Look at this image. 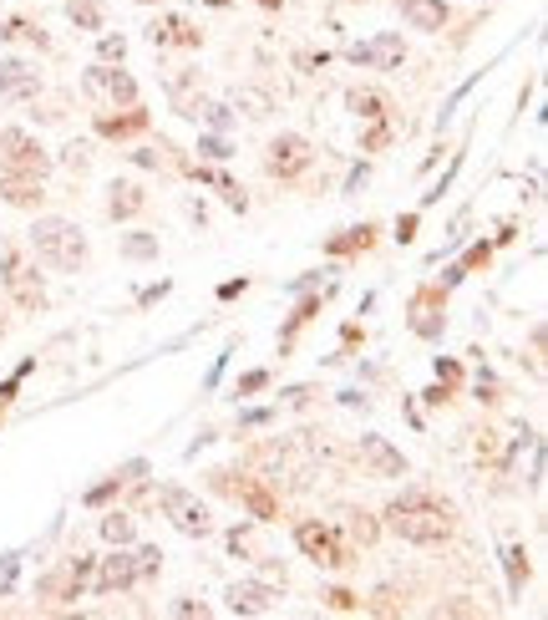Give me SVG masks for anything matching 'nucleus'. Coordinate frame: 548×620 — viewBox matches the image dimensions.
<instances>
[{"instance_id": "2eb2a0df", "label": "nucleus", "mask_w": 548, "mask_h": 620, "mask_svg": "<svg viewBox=\"0 0 548 620\" xmlns=\"http://www.w3.org/2000/svg\"><path fill=\"white\" fill-rule=\"evenodd\" d=\"M234 107H244L249 117H269L274 112V97H269L264 87H239L234 92Z\"/></svg>"}, {"instance_id": "423d86ee", "label": "nucleus", "mask_w": 548, "mask_h": 620, "mask_svg": "<svg viewBox=\"0 0 548 620\" xmlns=\"http://www.w3.org/2000/svg\"><path fill=\"white\" fill-rule=\"evenodd\" d=\"M0 275H5V285L15 290V300H21L26 310H41V305H46V290H41V280H31L36 270H26V265H21L15 255L0 259Z\"/></svg>"}, {"instance_id": "a878e982", "label": "nucleus", "mask_w": 548, "mask_h": 620, "mask_svg": "<svg viewBox=\"0 0 548 620\" xmlns=\"http://www.w3.org/2000/svg\"><path fill=\"white\" fill-rule=\"evenodd\" d=\"M366 179H370V173H366V163H361V169L345 179V194H361V189H366Z\"/></svg>"}, {"instance_id": "393cba45", "label": "nucleus", "mask_w": 548, "mask_h": 620, "mask_svg": "<svg viewBox=\"0 0 548 620\" xmlns=\"http://www.w3.org/2000/svg\"><path fill=\"white\" fill-rule=\"evenodd\" d=\"M117 483H122V479L102 483V489H91V493H87V504H107V499H112V493H117Z\"/></svg>"}, {"instance_id": "bb28decb", "label": "nucleus", "mask_w": 548, "mask_h": 620, "mask_svg": "<svg viewBox=\"0 0 548 620\" xmlns=\"http://www.w3.org/2000/svg\"><path fill=\"white\" fill-rule=\"evenodd\" d=\"M411 229H417V214H407V219L396 224V239H401V245H407V239H411Z\"/></svg>"}, {"instance_id": "aec40b11", "label": "nucleus", "mask_w": 548, "mask_h": 620, "mask_svg": "<svg viewBox=\"0 0 548 620\" xmlns=\"http://www.w3.org/2000/svg\"><path fill=\"white\" fill-rule=\"evenodd\" d=\"M102 534H107L112 544H132V534H138V529H132L128 514H107V518H102Z\"/></svg>"}, {"instance_id": "20e7f679", "label": "nucleus", "mask_w": 548, "mask_h": 620, "mask_svg": "<svg viewBox=\"0 0 548 620\" xmlns=\"http://www.w3.org/2000/svg\"><path fill=\"white\" fill-rule=\"evenodd\" d=\"M0 169L5 173H31V179H41L46 173V153H41L36 142L26 138V132H0Z\"/></svg>"}, {"instance_id": "f3484780", "label": "nucleus", "mask_w": 548, "mask_h": 620, "mask_svg": "<svg viewBox=\"0 0 548 620\" xmlns=\"http://www.w3.org/2000/svg\"><path fill=\"white\" fill-rule=\"evenodd\" d=\"M503 559H508V590L518 595L523 580H528V555H523V544H508V549H503Z\"/></svg>"}, {"instance_id": "1a4fd4ad", "label": "nucleus", "mask_w": 548, "mask_h": 620, "mask_svg": "<svg viewBox=\"0 0 548 620\" xmlns=\"http://www.w3.org/2000/svg\"><path fill=\"white\" fill-rule=\"evenodd\" d=\"M361 458H366V468L376 479H401V473H407V458L386 438H361Z\"/></svg>"}, {"instance_id": "c756f323", "label": "nucleus", "mask_w": 548, "mask_h": 620, "mask_svg": "<svg viewBox=\"0 0 548 620\" xmlns=\"http://www.w3.org/2000/svg\"><path fill=\"white\" fill-rule=\"evenodd\" d=\"M259 5H280V0H259Z\"/></svg>"}, {"instance_id": "39448f33", "label": "nucleus", "mask_w": 548, "mask_h": 620, "mask_svg": "<svg viewBox=\"0 0 548 620\" xmlns=\"http://www.w3.org/2000/svg\"><path fill=\"white\" fill-rule=\"evenodd\" d=\"M345 56H351L356 66H381V72H391V66L407 62V41L396 36V31H381L376 41H356Z\"/></svg>"}, {"instance_id": "b1692460", "label": "nucleus", "mask_w": 548, "mask_h": 620, "mask_svg": "<svg viewBox=\"0 0 548 620\" xmlns=\"http://www.w3.org/2000/svg\"><path fill=\"white\" fill-rule=\"evenodd\" d=\"M122 52H128V46H122V36H107V41H102V62H122Z\"/></svg>"}, {"instance_id": "0eeeda50", "label": "nucleus", "mask_w": 548, "mask_h": 620, "mask_svg": "<svg viewBox=\"0 0 548 620\" xmlns=\"http://www.w3.org/2000/svg\"><path fill=\"white\" fill-rule=\"evenodd\" d=\"M294 544L305 549L315 565H325V569H335V565H345V555H341V544L331 539V529H320V524H300L294 529Z\"/></svg>"}, {"instance_id": "9d476101", "label": "nucleus", "mask_w": 548, "mask_h": 620, "mask_svg": "<svg viewBox=\"0 0 548 620\" xmlns=\"http://www.w3.org/2000/svg\"><path fill=\"white\" fill-rule=\"evenodd\" d=\"M274 600H280V595L269 590V585H255V580L229 585V610H234V615H269Z\"/></svg>"}, {"instance_id": "9b49d317", "label": "nucleus", "mask_w": 548, "mask_h": 620, "mask_svg": "<svg viewBox=\"0 0 548 620\" xmlns=\"http://www.w3.org/2000/svg\"><path fill=\"white\" fill-rule=\"evenodd\" d=\"M41 92V77H36V66L26 62H0V97H36Z\"/></svg>"}, {"instance_id": "cd10ccee", "label": "nucleus", "mask_w": 548, "mask_h": 620, "mask_svg": "<svg viewBox=\"0 0 548 620\" xmlns=\"http://www.w3.org/2000/svg\"><path fill=\"white\" fill-rule=\"evenodd\" d=\"M437 376H442V382H447V387H452V382H457V366H452V362H437Z\"/></svg>"}, {"instance_id": "412c9836", "label": "nucleus", "mask_w": 548, "mask_h": 620, "mask_svg": "<svg viewBox=\"0 0 548 620\" xmlns=\"http://www.w3.org/2000/svg\"><path fill=\"white\" fill-rule=\"evenodd\" d=\"M122 255H128V259H153L158 239H153V234H132V239H122Z\"/></svg>"}, {"instance_id": "f257e3e1", "label": "nucleus", "mask_w": 548, "mask_h": 620, "mask_svg": "<svg viewBox=\"0 0 548 620\" xmlns=\"http://www.w3.org/2000/svg\"><path fill=\"white\" fill-rule=\"evenodd\" d=\"M386 524H391L401 539H411V544H437V539H447V509L442 504H432L427 493H401L391 509H386Z\"/></svg>"}, {"instance_id": "5701e85b", "label": "nucleus", "mask_w": 548, "mask_h": 620, "mask_svg": "<svg viewBox=\"0 0 548 620\" xmlns=\"http://www.w3.org/2000/svg\"><path fill=\"white\" fill-rule=\"evenodd\" d=\"M269 382V372H249V376H239V397H249V392H259Z\"/></svg>"}, {"instance_id": "f03ea898", "label": "nucleus", "mask_w": 548, "mask_h": 620, "mask_svg": "<svg viewBox=\"0 0 548 620\" xmlns=\"http://www.w3.org/2000/svg\"><path fill=\"white\" fill-rule=\"evenodd\" d=\"M31 245H36V255L46 259V265H56V270H82V259H87V239H82L77 224H66V219H36Z\"/></svg>"}, {"instance_id": "7c9ffc66", "label": "nucleus", "mask_w": 548, "mask_h": 620, "mask_svg": "<svg viewBox=\"0 0 548 620\" xmlns=\"http://www.w3.org/2000/svg\"><path fill=\"white\" fill-rule=\"evenodd\" d=\"M208 5H229V0H208Z\"/></svg>"}, {"instance_id": "ddd939ff", "label": "nucleus", "mask_w": 548, "mask_h": 620, "mask_svg": "<svg viewBox=\"0 0 548 620\" xmlns=\"http://www.w3.org/2000/svg\"><path fill=\"white\" fill-rule=\"evenodd\" d=\"M401 15H407L411 31H442L447 26V5L442 0H396Z\"/></svg>"}, {"instance_id": "7ed1b4c3", "label": "nucleus", "mask_w": 548, "mask_h": 620, "mask_svg": "<svg viewBox=\"0 0 548 620\" xmlns=\"http://www.w3.org/2000/svg\"><path fill=\"white\" fill-rule=\"evenodd\" d=\"M158 504H163V514L173 518V529H178V534H188V539H204V534H208V509L198 504L188 489L168 483V489H158Z\"/></svg>"}, {"instance_id": "c85d7f7f", "label": "nucleus", "mask_w": 548, "mask_h": 620, "mask_svg": "<svg viewBox=\"0 0 548 620\" xmlns=\"http://www.w3.org/2000/svg\"><path fill=\"white\" fill-rule=\"evenodd\" d=\"M204 153H208V158H229V148H224L218 138H208V142H204Z\"/></svg>"}, {"instance_id": "4468645a", "label": "nucleus", "mask_w": 548, "mask_h": 620, "mask_svg": "<svg viewBox=\"0 0 548 620\" xmlns=\"http://www.w3.org/2000/svg\"><path fill=\"white\" fill-rule=\"evenodd\" d=\"M132 580H138V565H132V555H112V559H102L97 590H102V595H112V590H128Z\"/></svg>"}, {"instance_id": "4be33fe9", "label": "nucleus", "mask_w": 548, "mask_h": 620, "mask_svg": "<svg viewBox=\"0 0 548 620\" xmlns=\"http://www.w3.org/2000/svg\"><path fill=\"white\" fill-rule=\"evenodd\" d=\"M132 565H138V575H153V569L163 565V555H158L153 544H148V549H138V555H132Z\"/></svg>"}, {"instance_id": "6e6552de", "label": "nucleus", "mask_w": 548, "mask_h": 620, "mask_svg": "<svg viewBox=\"0 0 548 620\" xmlns=\"http://www.w3.org/2000/svg\"><path fill=\"white\" fill-rule=\"evenodd\" d=\"M310 163V142L300 132H284V138L269 142V173H300Z\"/></svg>"}, {"instance_id": "dca6fc26", "label": "nucleus", "mask_w": 548, "mask_h": 620, "mask_svg": "<svg viewBox=\"0 0 548 620\" xmlns=\"http://www.w3.org/2000/svg\"><path fill=\"white\" fill-rule=\"evenodd\" d=\"M142 208V189L138 183H117L112 189V219H128V214H138Z\"/></svg>"}, {"instance_id": "f8f14e48", "label": "nucleus", "mask_w": 548, "mask_h": 620, "mask_svg": "<svg viewBox=\"0 0 548 620\" xmlns=\"http://www.w3.org/2000/svg\"><path fill=\"white\" fill-rule=\"evenodd\" d=\"M87 92H107L117 102H138V82L128 72H107V66H91L87 72Z\"/></svg>"}, {"instance_id": "2f4dec72", "label": "nucleus", "mask_w": 548, "mask_h": 620, "mask_svg": "<svg viewBox=\"0 0 548 620\" xmlns=\"http://www.w3.org/2000/svg\"><path fill=\"white\" fill-rule=\"evenodd\" d=\"M138 5H153V0H138Z\"/></svg>"}, {"instance_id": "6ab92c4d", "label": "nucleus", "mask_w": 548, "mask_h": 620, "mask_svg": "<svg viewBox=\"0 0 548 620\" xmlns=\"http://www.w3.org/2000/svg\"><path fill=\"white\" fill-rule=\"evenodd\" d=\"M345 102H351V112H356V117H381V97H376V92L351 87V92H345Z\"/></svg>"}, {"instance_id": "a211bd4d", "label": "nucleus", "mask_w": 548, "mask_h": 620, "mask_svg": "<svg viewBox=\"0 0 548 620\" xmlns=\"http://www.w3.org/2000/svg\"><path fill=\"white\" fill-rule=\"evenodd\" d=\"M66 15H72L82 31H97V26H102V11H97V0H66Z\"/></svg>"}]
</instances>
